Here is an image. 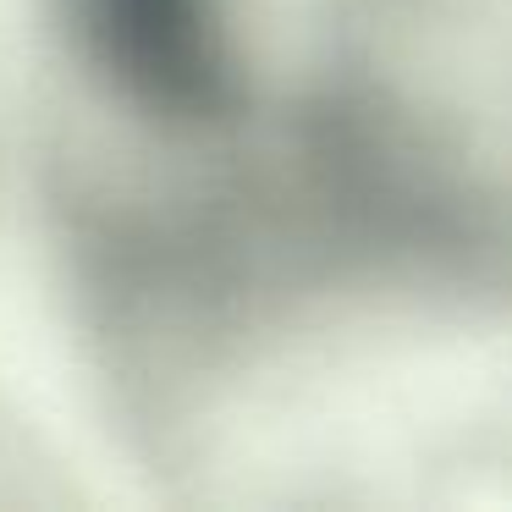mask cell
<instances>
[{
  "mask_svg": "<svg viewBox=\"0 0 512 512\" xmlns=\"http://www.w3.org/2000/svg\"><path fill=\"white\" fill-rule=\"evenodd\" d=\"M94 83L166 138L226 133L248 111V56L232 0H72Z\"/></svg>",
  "mask_w": 512,
  "mask_h": 512,
  "instance_id": "6da1fadb",
  "label": "cell"
}]
</instances>
